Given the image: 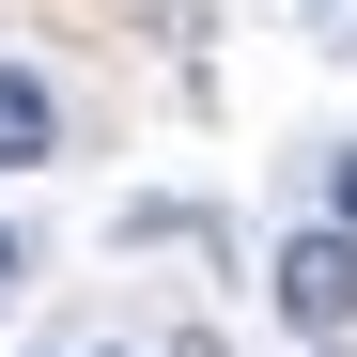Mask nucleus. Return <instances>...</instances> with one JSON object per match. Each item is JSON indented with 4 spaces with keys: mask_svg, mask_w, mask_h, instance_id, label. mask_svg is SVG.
Wrapping results in <instances>:
<instances>
[{
    "mask_svg": "<svg viewBox=\"0 0 357 357\" xmlns=\"http://www.w3.org/2000/svg\"><path fill=\"white\" fill-rule=\"evenodd\" d=\"M264 280H280V326H295V342H342V326H357V233H295Z\"/></svg>",
    "mask_w": 357,
    "mask_h": 357,
    "instance_id": "1",
    "label": "nucleus"
},
{
    "mask_svg": "<svg viewBox=\"0 0 357 357\" xmlns=\"http://www.w3.org/2000/svg\"><path fill=\"white\" fill-rule=\"evenodd\" d=\"M47 155H63V93L31 63H0V171H47Z\"/></svg>",
    "mask_w": 357,
    "mask_h": 357,
    "instance_id": "2",
    "label": "nucleus"
},
{
    "mask_svg": "<svg viewBox=\"0 0 357 357\" xmlns=\"http://www.w3.org/2000/svg\"><path fill=\"white\" fill-rule=\"evenodd\" d=\"M0 295H16V233H0Z\"/></svg>",
    "mask_w": 357,
    "mask_h": 357,
    "instance_id": "5",
    "label": "nucleus"
},
{
    "mask_svg": "<svg viewBox=\"0 0 357 357\" xmlns=\"http://www.w3.org/2000/svg\"><path fill=\"white\" fill-rule=\"evenodd\" d=\"M311 31H326V47H357V0H311Z\"/></svg>",
    "mask_w": 357,
    "mask_h": 357,
    "instance_id": "3",
    "label": "nucleus"
},
{
    "mask_svg": "<svg viewBox=\"0 0 357 357\" xmlns=\"http://www.w3.org/2000/svg\"><path fill=\"white\" fill-rule=\"evenodd\" d=\"M326 233H357V155H342V218H326Z\"/></svg>",
    "mask_w": 357,
    "mask_h": 357,
    "instance_id": "4",
    "label": "nucleus"
}]
</instances>
